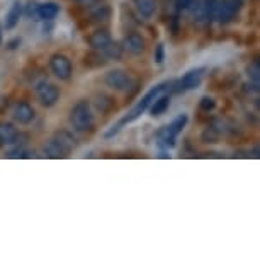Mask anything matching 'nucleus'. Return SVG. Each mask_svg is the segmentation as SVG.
<instances>
[{
  "mask_svg": "<svg viewBox=\"0 0 260 260\" xmlns=\"http://www.w3.org/2000/svg\"><path fill=\"white\" fill-rule=\"evenodd\" d=\"M172 85H174V82H164V83H160V85H156V87H153L151 90H148L146 94L141 97V99L138 101V104H136L133 109H131L127 114L122 117V119L117 122L116 126H112V129H109L106 133V138H111V136H114V135H117L119 131L122 129V126H126V124H129V122H133V121H136L138 117L143 114V112L148 109L150 107V104L153 102L156 97L158 95H161V94H165L167 90H172Z\"/></svg>",
  "mask_w": 260,
  "mask_h": 260,
  "instance_id": "nucleus-1",
  "label": "nucleus"
},
{
  "mask_svg": "<svg viewBox=\"0 0 260 260\" xmlns=\"http://www.w3.org/2000/svg\"><path fill=\"white\" fill-rule=\"evenodd\" d=\"M70 124L73 126V129L80 131V133H85V131H90L95 124L94 114H92V107L90 102L82 99L78 101L75 106L72 107L70 111Z\"/></svg>",
  "mask_w": 260,
  "mask_h": 260,
  "instance_id": "nucleus-2",
  "label": "nucleus"
},
{
  "mask_svg": "<svg viewBox=\"0 0 260 260\" xmlns=\"http://www.w3.org/2000/svg\"><path fill=\"white\" fill-rule=\"evenodd\" d=\"M104 83L109 89L116 92H129L131 89L136 87V80L131 73L124 70H109L104 75Z\"/></svg>",
  "mask_w": 260,
  "mask_h": 260,
  "instance_id": "nucleus-3",
  "label": "nucleus"
},
{
  "mask_svg": "<svg viewBox=\"0 0 260 260\" xmlns=\"http://www.w3.org/2000/svg\"><path fill=\"white\" fill-rule=\"evenodd\" d=\"M243 0H221L218 4V9H216V21L221 24H228L232 22L235 17L238 16L240 9H242Z\"/></svg>",
  "mask_w": 260,
  "mask_h": 260,
  "instance_id": "nucleus-4",
  "label": "nucleus"
},
{
  "mask_svg": "<svg viewBox=\"0 0 260 260\" xmlns=\"http://www.w3.org/2000/svg\"><path fill=\"white\" fill-rule=\"evenodd\" d=\"M50 70L55 73L56 78L60 80H70L72 73H73V67L70 58L61 55V53H55L50 58Z\"/></svg>",
  "mask_w": 260,
  "mask_h": 260,
  "instance_id": "nucleus-5",
  "label": "nucleus"
},
{
  "mask_svg": "<svg viewBox=\"0 0 260 260\" xmlns=\"http://www.w3.org/2000/svg\"><path fill=\"white\" fill-rule=\"evenodd\" d=\"M36 94H38L39 102H41V106H45V107H53L58 101H60V89L48 82L38 83Z\"/></svg>",
  "mask_w": 260,
  "mask_h": 260,
  "instance_id": "nucleus-6",
  "label": "nucleus"
},
{
  "mask_svg": "<svg viewBox=\"0 0 260 260\" xmlns=\"http://www.w3.org/2000/svg\"><path fill=\"white\" fill-rule=\"evenodd\" d=\"M121 48H122V51L129 53V55L138 56V55H141V53L145 51L146 41H145V38L141 36V34H138V32H129V34H126L124 39H122Z\"/></svg>",
  "mask_w": 260,
  "mask_h": 260,
  "instance_id": "nucleus-7",
  "label": "nucleus"
},
{
  "mask_svg": "<svg viewBox=\"0 0 260 260\" xmlns=\"http://www.w3.org/2000/svg\"><path fill=\"white\" fill-rule=\"evenodd\" d=\"M204 72H206L204 67H198V68H192V70H189L177 82L179 90H194V89H198V87L201 85V80H203V77H204Z\"/></svg>",
  "mask_w": 260,
  "mask_h": 260,
  "instance_id": "nucleus-8",
  "label": "nucleus"
},
{
  "mask_svg": "<svg viewBox=\"0 0 260 260\" xmlns=\"http://www.w3.org/2000/svg\"><path fill=\"white\" fill-rule=\"evenodd\" d=\"M14 119H16V122H19V124L22 126H27L31 124V122L34 121V107L29 104L27 101H19L16 106H14Z\"/></svg>",
  "mask_w": 260,
  "mask_h": 260,
  "instance_id": "nucleus-9",
  "label": "nucleus"
},
{
  "mask_svg": "<svg viewBox=\"0 0 260 260\" xmlns=\"http://www.w3.org/2000/svg\"><path fill=\"white\" fill-rule=\"evenodd\" d=\"M22 14H24V6H22V2H19V0H14L11 9L7 11L6 24H4L7 31H12V29H16V26L19 24V21H21Z\"/></svg>",
  "mask_w": 260,
  "mask_h": 260,
  "instance_id": "nucleus-10",
  "label": "nucleus"
},
{
  "mask_svg": "<svg viewBox=\"0 0 260 260\" xmlns=\"http://www.w3.org/2000/svg\"><path fill=\"white\" fill-rule=\"evenodd\" d=\"M21 138V133L17 127H14L11 122H0V143L2 145H14Z\"/></svg>",
  "mask_w": 260,
  "mask_h": 260,
  "instance_id": "nucleus-11",
  "label": "nucleus"
},
{
  "mask_svg": "<svg viewBox=\"0 0 260 260\" xmlns=\"http://www.w3.org/2000/svg\"><path fill=\"white\" fill-rule=\"evenodd\" d=\"M61 7L56 2H45L38 6V19L39 21H53L58 14H60Z\"/></svg>",
  "mask_w": 260,
  "mask_h": 260,
  "instance_id": "nucleus-12",
  "label": "nucleus"
},
{
  "mask_svg": "<svg viewBox=\"0 0 260 260\" xmlns=\"http://www.w3.org/2000/svg\"><path fill=\"white\" fill-rule=\"evenodd\" d=\"M111 41H112V38H111V34L106 31V29H99V31L92 32L89 36V46L92 48V50H95V51H101L102 48L109 45Z\"/></svg>",
  "mask_w": 260,
  "mask_h": 260,
  "instance_id": "nucleus-13",
  "label": "nucleus"
},
{
  "mask_svg": "<svg viewBox=\"0 0 260 260\" xmlns=\"http://www.w3.org/2000/svg\"><path fill=\"white\" fill-rule=\"evenodd\" d=\"M135 7L141 17L145 19H151L155 16L156 7H158V2L156 0H135Z\"/></svg>",
  "mask_w": 260,
  "mask_h": 260,
  "instance_id": "nucleus-14",
  "label": "nucleus"
},
{
  "mask_svg": "<svg viewBox=\"0 0 260 260\" xmlns=\"http://www.w3.org/2000/svg\"><path fill=\"white\" fill-rule=\"evenodd\" d=\"M53 140L56 141L58 145L61 146L63 150L67 151V155H70L72 153V150L75 148V138H73V135H70L68 131H56L55 136H53Z\"/></svg>",
  "mask_w": 260,
  "mask_h": 260,
  "instance_id": "nucleus-15",
  "label": "nucleus"
},
{
  "mask_svg": "<svg viewBox=\"0 0 260 260\" xmlns=\"http://www.w3.org/2000/svg\"><path fill=\"white\" fill-rule=\"evenodd\" d=\"M169 106H170V95L161 94V95L156 97L153 102H151L148 109L151 111V116H160V114H164L167 109H169Z\"/></svg>",
  "mask_w": 260,
  "mask_h": 260,
  "instance_id": "nucleus-16",
  "label": "nucleus"
},
{
  "mask_svg": "<svg viewBox=\"0 0 260 260\" xmlns=\"http://www.w3.org/2000/svg\"><path fill=\"white\" fill-rule=\"evenodd\" d=\"M102 56L104 58H107V60H114V61H117V60H121L122 58V48H121V45H117V43H114V41H111L109 45L107 46H104L102 50L99 51Z\"/></svg>",
  "mask_w": 260,
  "mask_h": 260,
  "instance_id": "nucleus-17",
  "label": "nucleus"
},
{
  "mask_svg": "<svg viewBox=\"0 0 260 260\" xmlns=\"http://www.w3.org/2000/svg\"><path fill=\"white\" fill-rule=\"evenodd\" d=\"M43 151H45V155L46 156H50V158H65L67 155V151L61 148L60 145L56 143L55 140H50L48 143L43 146Z\"/></svg>",
  "mask_w": 260,
  "mask_h": 260,
  "instance_id": "nucleus-18",
  "label": "nucleus"
},
{
  "mask_svg": "<svg viewBox=\"0 0 260 260\" xmlns=\"http://www.w3.org/2000/svg\"><path fill=\"white\" fill-rule=\"evenodd\" d=\"M187 121H189L187 114H180V116L175 117V119L172 121L167 127H169V131H170V133L174 135V136H179V135L184 131V127L187 126Z\"/></svg>",
  "mask_w": 260,
  "mask_h": 260,
  "instance_id": "nucleus-19",
  "label": "nucleus"
},
{
  "mask_svg": "<svg viewBox=\"0 0 260 260\" xmlns=\"http://www.w3.org/2000/svg\"><path fill=\"white\" fill-rule=\"evenodd\" d=\"M156 138H158L160 145H164L165 148H172V146H175V140H177V136H174L169 131V127H161V129L156 133Z\"/></svg>",
  "mask_w": 260,
  "mask_h": 260,
  "instance_id": "nucleus-20",
  "label": "nucleus"
},
{
  "mask_svg": "<svg viewBox=\"0 0 260 260\" xmlns=\"http://www.w3.org/2000/svg\"><path fill=\"white\" fill-rule=\"evenodd\" d=\"M90 16H92V19L94 21H97V22H102V21H106V19H109V16H111V9L107 7V6H95L94 9L90 11Z\"/></svg>",
  "mask_w": 260,
  "mask_h": 260,
  "instance_id": "nucleus-21",
  "label": "nucleus"
},
{
  "mask_svg": "<svg viewBox=\"0 0 260 260\" xmlns=\"http://www.w3.org/2000/svg\"><path fill=\"white\" fill-rule=\"evenodd\" d=\"M247 75L250 78V82L255 83V85H258V82H260V61L258 60H253L247 67Z\"/></svg>",
  "mask_w": 260,
  "mask_h": 260,
  "instance_id": "nucleus-22",
  "label": "nucleus"
},
{
  "mask_svg": "<svg viewBox=\"0 0 260 260\" xmlns=\"http://www.w3.org/2000/svg\"><path fill=\"white\" fill-rule=\"evenodd\" d=\"M95 104H97V109H99L101 112H109L112 107H114V101L107 95H99L97 97Z\"/></svg>",
  "mask_w": 260,
  "mask_h": 260,
  "instance_id": "nucleus-23",
  "label": "nucleus"
},
{
  "mask_svg": "<svg viewBox=\"0 0 260 260\" xmlns=\"http://www.w3.org/2000/svg\"><path fill=\"white\" fill-rule=\"evenodd\" d=\"M199 107L203 111H213L214 107H216V101L213 99V97L204 95L203 99H201V102H199Z\"/></svg>",
  "mask_w": 260,
  "mask_h": 260,
  "instance_id": "nucleus-24",
  "label": "nucleus"
},
{
  "mask_svg": "<svg viewBox=\"0 0 260 260\" xmlns=\"http://www.w3.org/2000/svg\"><path fill=\"white\" fill-rule=\"evenodd\" d=\"M38 6L39 4L38 2H27V6H26V16L27 17H32V19H36L38 17Z\"/></svg>",
  "mask_w": 260,
  "mask_h": 260,
  "instance_id": "nucleus-25",
  "label": "nucleus"
},
{
  "mask_svg": "<svg viewBox=\"0 0 260 260\" xmlns=\"http://www.w3.org/2000/svg\"><path fill=\"white\" fill-rule=\"evenodd\" d=\"M164 60H165V46L160 43V45H156L155 48V61L158 63V65H161Z\"/></svg>",
  "mask_w": 260,
  "mask_h": 260,
  "instance_id": "nucleus-26",
  "label": "nucleus"
},
{
  "mask_svg": "<svg viewBox=\"0 0 260 260\" xmlns=\"http://www.w3.org/2000/svg\"><path fill=\"white\" fill-rule=\"evenodd\" d=\"M194 0H177V9L179 11H189V7L192 6Z\"/></svg>",
  "mask_w": 260,
  "mask_h": 260,
  "instance_id": "nucleus-27",
  "label": "nucleus"
},
{
  "mask_svg": "<svg viewBox=\"0 0 260 260\" xmlns=\"http://www.w3.org/2000/svg\"><path fill=\"white\" fill-rule=\"evenodd\" d=\"M16 45H21V39H19V38H16V39H12V41L11 43H9V48H11V50H16Z\"/></svg>",
  "mask_w": 260,
  "mask_h": 260,
  "instance_id": "nucleus-28",
  "label": "nucleus"
},
{
  "mask_svg": "<svg viewBox=\"0 0 260 260\" xmlns=\"http://www.w3.org/2000/svg\"><path fill=\"white\" fill-rule=\"evenodd\" d=\"M4 26H2V24H0V45H2V38H4Z\"/></svg>",
  "mask_w": 260,
  "mask_h": 260,
  "instance_id": "nucleus-29",
  "label": "nucleus"
},
{
  "mask_svg": "<svg viewBox=\"0 0 260 260\" xmlns=\"http://www.w3.org/2000/svg\"><path fill=\"white\" fill-rule=\"evenodd\" d=\"M77 2H89V0H77Z\"/></svg>",
  "mask_w": 260,
  "mask_h": 260,
  "instance_id": "nucleus-30",
  "label": "nucleus"
},
{
  "mask_svg": "<svg viewBox=\"0 0 260 260\" xmlns=\"http://www.w3.org/2000/svg\"><path fill=\"white\" fill-rule=\"evenodd\" d=\"M0 146H2V143H0Z\"/></svg>",
  "mask_w": 260,
  "mask_h": 260,
  "instance_id": "nucleus-31",
  "label": "nucleus"
}]
</instances>
